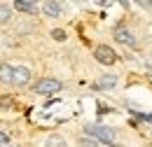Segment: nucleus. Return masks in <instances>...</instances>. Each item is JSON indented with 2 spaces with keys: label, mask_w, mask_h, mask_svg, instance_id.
<instances>
[{
  "label": "nucleus",
  "mask_w": 152,
  "mask_h": 147,
  "mask_svg": "<svg viewBox=\"0 0 152 147\" xmlns=\"http://www.w3.org/2000/svg\"><path fill=\"white\" fill-rule=\"evenodd\" d=\"M84 131H87V135L94 138V140H101V143H105V145L119 147L117 143H115V131L108 129V126H101V124H87Z\"/></svg>",
  "instance_id": "1"
},
{
  "label": "nucleus",
  "mask_w": 152,
  "mask_h": 147,
  "mask_svg": "<svg viewBox=\"0 0 152 147\" xmlns=\"http://www.w3.org/2000/svg\"><path fill=\"white\" fill-rule=\"evenodd\" d=\"M12 77H14V65H10V63H0V82L12 84Z\"/></svg>",
  "instance_id": "6"
},
{
  "label": "nucleus",
  "mask_w": 152,
  "mask_h": 147,
  "mask_svg": "<svg viewBox=\"0 0 152 147\" xmlns=\"http://www.w3.org/2000/svg\"><path fill=\"white\" fill-rule=\"evenodd\" d=\"M115 37L122 42V44H129V47H136V40H133V35L124 28V26H117L115 28Z\"/></svg>",
  "instance_id": "5"
},
{
  "label": "nucleus",
  "mask_w": 152,
  "mask_h": 147,
  "mask_svg": "<svg viewBox=\"0 0 152 147\" xmlns=\"http://www.w3.org/2000/svg\"><path fill=\"white\" fill-rule=\"evenodd\" d=\"M42 9H45L47 17H58V14H61V5H58V0H45Z\"/></svg>",
  "instance_id": "7"
},
{
  "label": "nucleus",
  "mask_w": 152,
  "mask_h": 147,
  "mask_svg": "<svg viewBox=\"0 0 152 147\" xmlns=\"http://www.w3.org/2000/svg\"><path fill=\"white\" fill-rule=\"evenodd\" d=\"M45 147H68V145H66V140H61L58 135H52V138L47 140V145H45Z\"/></svg>",
  "instance_id": "10"
},
{
  "label": "nucleus",
  "mask_w": 152,
  "mask_h": 147,
  "mask_svg": "<svg viewBox=\"0 0 152 147\" xmlns=\"http://www.w3.org/2000/svg\"><path fill=\"white\" fill-rule=\"evenodd\" d=\"M31 82V70L23 68V65H14V77H12V84L14 87H26Z\"/></svg>",
  "instance_id": "4"
},
{
  "label": "nucleus",
  "mask_w": 152,
  "mask_h": 147,
  "mask_svg": "<svg viewBox=\"0 0 152 147\" xmlns=\"http://www.w3.org/2000/svg\"><path fill=\"white\" fill-rule=\"evenodd\" d=\"M150 73H152V65H150Z\"/></svg>",
  "instance_id": "17"
},
{
  "label": "nucleus",
  "mask_w": 152,
  "mask_h": 147,
  "mask_svg": "<svg viewBox=\"0 0 152 147\" xmlns=\"http://www.w3.org/2000/svg\"><path fill=\"white\" fill-rule=\"evenodd\" d=\"M94 56H96V61L103 63V65H113L115 61H117V54H115L108 44H98L94 49Z\"/></svg>",
  "instance_id": "3"
},
{
  "label": "nucleus",
  "mask_w": 152,
  "mask_h": 147,
  "mask_svg": "<svg viewBox=\"0 0 152 147\" xmlns=\"http://www.w3.org/2000/svg\"><path fill=\"white\" fill-rule=\"evenodd\" d=\"M115 84H117V77H115V75H105V77L101 79V87H105V89H108V87H115Z\"/></svg>",
  "instance_id": "11"
},
{
  "label": "nucleus",
  "mask_w": 152,
  "mask_h": 147,
  "mask_svg": "<svg viewBox=\"0 0 152 147\" xmlns=\"http://www.w3.org/2000/svg\"><path fill=\"white\" fill-rule=\"evenodd\" d=\"M14 9H19V12H28V14H35V2L33 0H14Z\"/></svg>",
  "instance_id": "8"
},
{
  "label": "nucleus",
  "mask_w": 152,
  "mask_h": 147,
  "mask_svg": "<svg viewBox=\"0 0 152 147\" xmlns=\"http://www.w3.org/2000/svg\"><path fill=\"white\" fill-rule=\"evenodd\" d=\"M0 147H10V135L5 131H0Z\"/></svg>",
  "instance_id": "14"
},
{
  "label": "nucleus",
  "mask_w": 152,
  "mask_h": 147,
  "mask_svg": "<svg viewBox=\"0 0 152 147\" xmlns=\"http://www.w3.org/2000/svg\"><path fill=\"white\" fill-rule=\"evenodd\" d=\"M10 19H12V9H10L7 5H0V26H2V23H7Z\"/></svg>",
  "instance_id": "9"
},
{
  "label": "nucleus",
  "mask_w": 152,
  "mask_h": 147,
  "mask_svg": "<svg viewBox=\"0 0 152 147\" xmlns=\"http://www.w3.org/2000/svg\"><path fill=\"white\" fill-rule=\"evenodd\" d=\"M52 37H54V40H56V42H63V40H66V33H63V31H52Z\"/></svg>",
  "instance_id": "13"
},
{
  "label": "nucleus",
  "mask_w": 152,
  "mask_h": 147,
  "mask_svg": "<svg viewBox=\"0 0 152 147\" xmlns=\"http://www.w3.org/2000/svg\"><path fill=\"white\" fill-rule=\"evenodd\" d=\"M140 7H148V9H152V0H136Z\"/></svg>",
  "instance_id": "15"
},
{
  "label": "nucleus",
  "mask_w": 152,
  "mask_h": 147,
  "mask_svg": "<svg viewBox=\"0 0 152 147\" xmlns=\"http://www.w3.org/2000/svg\"><path fill=\"white\" fill-rule=\"evenodd\" d=\"M80 147H98V143H96L94 138H80Z\"/></svg>",
  "instance_id": "12"
},
{
  "label": "nucleus",
  "mask_w": 152,
  "mask_h": 147,
  "mask_svg": "<svg viewBox=\"0 0 152 147\" xmlns=\"http://www.w3.org/2000/svg\"><path fill=\"white\" fill-rule=\"evenodd\" d=\"M33 89H35V93H40V96H52V93L61 91V82H58V79H52V77H45V79H40Z\"/></svg>",
  "instance_id": "2"
},
{
  "label": "nucleus",
  "mask_w": 152,
  "mask_h": 147,
  "mask_svg": "<svg viewBox=\"0 0 152 147\" xmlns=\"http://www.w3.org/2000/svg\"><path fill=\"white\" fill-rule=\"evenodd\" d=\"M143 119H148V122L152 124V114H143Z\"/></svg>",
  "instance_id": "16"
}]
</instances>
